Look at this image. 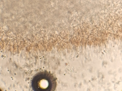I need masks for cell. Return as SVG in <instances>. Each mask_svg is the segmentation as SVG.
<instances>
[{
    "label": "cell",
    "mask_w": 122,
    "mask_h": 91,
    "mask_svg": "<svg viewBox=\"0 0 122 91\" xmlns=\"http://www.w3.org/2000/svg\"><path fill=\"white\" fill-rule=\"evenodd\" d=\"M57 85L56 78L48 71H41L36 74L32 81V88L36 91H55Z\"/></svg>",
    "instance_id": "6da1fadb"
}]
</instances>
